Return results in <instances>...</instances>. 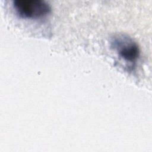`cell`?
I'll return each mask as SVG.
<instances>
[{
    "mask_svg": "<svg viewBox=\"0 0 152 152\" xmlns=\"http://www.w3.org/2000/svg\"><path fill=\"white\" fill-rule=\"evenodd\" d=\"M111 46L126 62L134 64L137 60L140 50L138 45L131 38L124 34H118L112 38Z\"/></svg>",
    "mask_w": 152,
    "mask_h": 152,
    "instance_id": "7a4b0ae2",
    "label": "cell"
},
{
    "mask_svg": "<svg viewBox=\"0 0 152 152\" xmlns=\"http://www.w3.org/2000/svg\"><path fill=\"white\" fill-rule=\"evenodd\" d=\"M13 6L17 13L26 18L37 19L50 12V5L42 0H17Z\"/></svg>",
    "mask_w": 152,
    "mask_h": 152,
    "instance_id": "6da1fadb",
    "label": "cell"
}]
</instances>
